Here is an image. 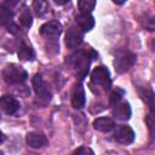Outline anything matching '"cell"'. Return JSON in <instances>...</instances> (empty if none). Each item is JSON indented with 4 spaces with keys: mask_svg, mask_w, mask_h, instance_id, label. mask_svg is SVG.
Here are the masks:
<instances>
[{
    "mask_svg": "<svg viewBox=\"0 0 155 155\" xmlns=\"http://www.w3.org/2000/svg\"><path fill=\"white\" fill-rule=\"evenodd\" d=\"M28 78V73L18 64L11 63L2 69V79L8 85L23 84Z\"/></svg>",
    "mask_w": 155,
    "mask_h": 155,
    "instance_id": "obj_1",
    "label": "cell"
},
{
    "mask_svg": "<svg viewBox=\"0 0 155 155\" xmlns=\"http://www.w3.org/2000/svg\"><path fill=\"white\" fill-rule=\"evenodd\" d=\"M91 59L92 58L87 51L79 50V51H76V52H74L67 57V63L73 69H75L78 73H80L81 75H85L86 71L88 70Z\"/></svg>",
    "mask_w": 155,
    "mask_h": 155,
    "instance_id": "obj_2",
    "label": "cell"
},
{
    "mask_svg": "<svg viewBox=\"0 0 155 155\" xmlns=\"http://www.w3.org/2000/svg\"><path fill=\"white\" fill-rule=\"evenodd\" d=\"M136 54L127 50H119L114 58V68L119 74L128 71L136 63Z\"/></svg>",
    "mask_w": 155,
    "mask_h": 155,
    "instance_id": "obj_3",
    "label": "cell"
},
{
    "mask_svg": "<svg viewBox=\"0 0 155 155\" xmlns=\"http://www.w3.org/2000/svg\"><path fill=\"white\" fill-rule=\"evenodd\" d=\"M91 81L96 86H101L104 90H109L111 86V79H110L109 70L103 65L94 68L91 73Z\"/></svg>",
    "mask_w": 155,
    "mask_h": 155,
    "instance_id": "obj_4",
    "label": "cell"
},
{
    "mask_svg": "<svg viewBox=\"0 0 155 155\" xmlns=\"http://www.w3.org/2000/svg\"><path fill=\"white\" fill-rule=\"evenodd\" d=\"M33 88H34V92H35L36 97L40 101H42L44 103H47V102L51 101L52 93L48 88V85L46 84V81L42 79L41 75L36 74L33 78Z\"/></svg>",
    "mask_w": 155,
    "mask_h": 155,
    "instance_id": "obj_5",
    "label": "cell"
},
{
    "mask_svg": "<svg viewBox=\"0 0 155 155\" xmlns=\"http://www.w3.org/2000/svg\"><path fill=\"white\" fill-rule=\"evenodd\" d=\"M40 35L47 40H56L62 33V24L58 21H48L40 27Z\"/></svg>",
    "mask_w": 155,
    "mask_h": 155,
    "instance_id": "obj_6",
    "label": "cell"
},
{
    "mask_svg": "<svg viewBox=\"0 0 155 155\" xmlns=\"http://www.w3.org/2000/svg\"><path fill=\"white\" fill-rule=\"evenodd\" d=\"M114 139L120 144H131L134 140V132L130 126H120L114 132Z\"/></svg>",
    "mask_w": 155,
    "mask_h": 155,
    "instance_id": "obj_7",
    "label": "cell"
},
{
    "mask_svg": "<svg viewBox=\"0 0 155 155\" xmlns=\"http://www.w3.org/2000/svg\"><path fill=\"white\" fill-rule=\"evenodd\" d=\"M84 39V31H81L78 27H70L65 34V45L68 48H76Z\"/></svg>",
    "mask_w": 155,
    "mask_h": 155,
    "instance_id": "obj_8",
    "label": "cell"
},
{
    "mask_svg": "<svg viewBox=\"0 0 155 155\" xmlns=\"http://www.w3.org/2000/svg\"><path fill=\"white\" fill-rule=\"evenodd\" d=\"M75 23H76L78 28L81 31L87 33V31L93 29V27H94V18L88 12H81V13H79L75 17Z\"/></svg>",
    "mask_w": 155,
    "mask_h": 155,
    "instance_id": "obj_9",
    "label": "cell"
},
{
    "mask_svg": "<svg viewBox=\"0 0 155 155\" xmlns=\"http://www.w3.org/2000/svg\"><path fill=\"white\" fill-rule=\"evenodd\" d=\"M0 105L6 115H13L19 110V102L13 96H2L0 99Z\"/></svg>",
    "mask_w": 155,
    "mask_h": 155,
    "instance_id": "obj_10",
    "label": "cell"
},
{
    "mask_svg": "<svg viewBox=\"0 0 155 155\" xmlns=\"http://www.w3.org/2000/svg\"><path fill=\"white\" fill-rule=\"evenodd\" d=\"M85 103H86L85 90L81 84H76L71 93V105L75 109H81L85 107Z\"/></svg>",
    "mask_w": 155,
    "mask_h": 155,
    "instance_id": "obj_11",
    "label": "cell"
},
{
    "mask_svg": "<svg viewBox=\"0 0 155 155\" xmlns=\"http://www.w3.org/2000/svg\"><path fill=\"white\" fill-rule=\"evenodd\" d=\"M25 140L27 144L34 149H40L47 145V138L41 132H29L25 137Z\"/></svg>",
    "mask_w": 155,
    "mask_h": 155,
    "instance_id": "obj_12",
    "label": "cell"
},
{
    "mask_svg": "<svg viewBox=\"0 0 155 155\" xmlns=\"http://www.w3.org/2000/svg\"><path fill=\"white\" fill-rule=\"evenodd\" d=\"M131 107L127 102H119L113 107V114L119 120H128L131 117Z\"/></svg>",
    "mask_w": 155,
    "mask_h": 155,
    "instance_id": "obj_13",
    "label": "cell"
},
{
    "mask_svg": "<svg viewBox=\"0 0 155 155\" xmlns=\"http://www.w3.org/2000/svg\"><path fill=\"white\" fill-rule=\"evenodd\" d=\"M93 127L99 132H110L111 130H114L115 122L110 117H97L93 121Z\"/></svg>",
    "mask_w": 155,
    "mask_h": 155,
    "instance_id": "obj_14",
    "label": "cell"
},
{
    "mask_svg": "<svg viewBox=\"0 0 155 155\" xmlns=\"http://www.w3.org/2000/svg\"><path fill=\"white\" fill-rule=\"evenodd\" d=\"M139 94L142 97V99L147 103V105L150 109V114L153 116H155V93L148 88V87H143L139 90Z\"/></svg>",
    "mask_w": 155,
    "mask_h": 155,
    "instance_id": "obj_15",
    "label": "cell"
},
{
    "mask_svg": "<svg viewBox=\"0 0 155 155\" xmlns=\"http://www.w3.org/2000/svg\"><path fill=\"white\" fill-rule=\"evenodd\" d=\"M33 10L38 17H45L50 11L47 0H33Z\"/></svg>",
    "mask_w": 155,
    "mask_h": 155,
    "instance_id": "obj_16",
    "label": "cell"
},
{
    "mask_svg": "<svg viewBox=\"0 0 155 155\" xmlns=\"http://www.w3.org/2000/svg\"><path fill=\"white\" fill-rule=\"evenodd\" d=\"M34 51L30 46L25 45V44H22L19 46V50H18V57L23 61H30L34 58Z\"/></svg>",
    "mask_w": 155,
    "mask_h": 155,
    "instance_id": "obj_17",
    "label": "cell"
},
{
    "mask_svg": "<svg viewBox=\"0 0 155 155\" xmlns=\"http://www.w3.org/2000/svg\"><path fill=\"white\" fill-rule=\"evenodd\" d=\"M19 23L22 24V27L24 28H30L31 24H33V18H31V13L28 8H23L22 12L19 13Z\"/></svg>",
    "mask_w": 155,
    "mask_h": 155,
    "instance_id": "obj_18",
    "label": "cell"
},
{
    "mask_svg": "<svg viewBox=\"0 0 155 155\" xmlns=\"http://www.w3.org/2000/svg\"><path fill=\"white\" fill-rule=\"evenodd\" d=\"M142 27L148 31H155V16H144L139 19Z\"/></svg>",
    "mask_w": 155,
    "mask_h": 155,
    "instance_id": "obj_19",
    "label": "cell"
},
{
    "mask_svg": "<svg viewBox=\"0 0 155 155\" xmlns=\"http://www.w3.org/2000/svg\"><path fill=\"white\" fill-rule=\"evenodd\" d=\"M12 12L10 10V7L6 6H0V23L5 27L6 24H8L10 22H12Z\"/></svg>",
    "mask_w": 155,
    "mask_h": 155,
    "instance_id": "obj_20",
    "label": "cell"
},
{
    "mask_svg": "<svg viewBox=\"0 0 155 155\" xmlns=\"http://www.w3.org/2000/svg\"><path fill=\"white\" fill-rule=\"evenodd\" d=\"M96 6V0H78V7L81 12H91Z\"/></svg>",
    "mask_w": 155,
    "mask_h": 155,
    "instance_id": "obj_21",
    "label": "cell"
},
{
    "mask_svg": "<svg viewBox=\"0 0 155 155\" xmlns=\"http://www.w3.org/2000/svg\"><path fill=\"white\" fill-rule=\"evenodd\" d=\"M122 94H124V91H121L120 88H116L115 91H113L111 94H110V97H109V103H110V105L114 107V105H116L119 102H121Z\"/></svg>",
    "mask_w": 155,
    "mask_h": 155,
    "instance_id": "obj_22",
    "label": "cell"
},
{
    "mask_svg": "<svg viewBox=\"0 0 155 155\" xmlns=\"http://www.w3.org/2000/svg\"><path fill=\"white\" fill-rule=\"evenodd\" d=\"M74 154H93V150H91L90 148H86V147H81L76 150H74Z\"/></svg>",
    "mask_w": 155,
    "mask_h": 155,
    "instance_id": "obj_23",
    "label": "cell"
},
{
    "mask_svg": "<svg viewBox=\"0 0 155 155\" xmlns=\"http://www.w3.org/2000/svg\"><path fill=\"white\" fill-rule=\"evenodd\" d=\"M18 1L19 0H2L1 5L2 6H6V7H13L15 5H17Z\"/></svg>",
    "mask_w": 155,
    "mask_h": 155,
    "instance_id": "obj_24",
    "label": "cell"
},
{
    "mask_svg": "<svg viewBox=\"0 0 155 155\" xmlns=\"http://www.w3.org/2000/svg\"><path fill=\"white\" fill-rule=\"evenodd\" d=\"M54 1V4H57L58 6H63V5H67L70 0H53Z\"/></svg>",
    "mask_w": 155,
    "mask_h": 155,
    "instance_id": "obj_25",
    "label": "cell"
},
{
    "mask_svg": "<svg viewBox=\"0 0 155 155\" xmlns=\"http://www.w3.org/2000/svg\"><path fill=\"white\" fill-rule=\"evenodd\" d=\"M126 0H113V2L114 4H116V5H121V4H124Z\"/></svg>",
    "mask_w": 155,
    "mask_h": 155,
    "instance_id": "obj_26",
    "label": "cell"
},
{
    "mask_svg": "<svg viewBox=\"0 0 155 155\" xmlns=\"http://www.w3.org/2000/svg\"><path fill=\"white\" fill-rule=\"evenodd\" d=\"M151 48H153V51H155V39L151 41Z\"/></svg>",
    "mask_w": 155,
    "mask_h": 155,
    "instance_id": "obj_27",
    "label": "cell"
}]
</instances>
